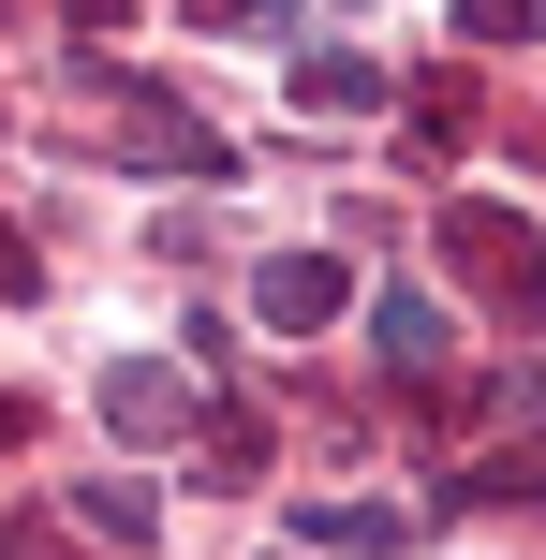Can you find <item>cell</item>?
<instances>
[{
	"label": "cell",
	"mask_w": 546,
	"mask_h": 560,
	"mask_svg": "<svg viewBox=\"0 0 546 560\" xmlns=\"http://www.w3.org/2000/svg\"><path fill=\"white\" fill-rule=\"evenodd\" d=\"M370 354H384V369H414V384H429V369L458 354V310H443L429 280H384V295H370Z\"/></svg>",
	"instance_id": "6da1fadb"
},
{
	"label": "cell",
	"mask_w": 546,
	"mask_h": 560,
	"mask_svg": "<svg viewBox=\"0 0 546 560\" xmlns=\"http://www.w3.org/2000/svg\"><path fill=\"white\" fill-rule=\"evenodd\" d=\"M104 428L118 443H177V428H193V384H177L163 354H118L104 369Z\"/></svg>",
	"instance_id": "7a4b0ae2"
},
{
	"label": "cell",
	"mask_w": 546,
	"mask_h": 560,
	"mask_svg": "<svg viewBox=\"0 0 546 560\" xmlns=\"http://www.w3.org/2000/svg\"><path fill=\"white\" fill-rule=\"evenodd\" d=\"M443 252H458L473 280H488L502 310H532V295H546V266H532V236L502 222V207H458V222H443Z\"/></svg>",
	"instance_id": "3957f363"
},
{
	"label": "cell",
	"mask_w": 546,
	"mask_h": 560,
	"mask_svg": "<svg viewBox=\"0 0 546 560\" xmlns=\"http://www.w3.org/2000/svg\"><path fill=\"white\" fill-rule=\"evenodd\" d=\"M340 295H355L340 252H266V266H252V310H266V325H325Z\"/></svg>",
	"instance_id": "277c9868"
},
{
	"label": "cell",
	"mask_w": 546,
	"mask_h": 560,
	"mask_svg": "<svg viewBox=\"0 0 546 560\" xmlns=\"http://www.w3.org/2000/svg\"><path fill=\"white\" fill-rule=\"evenodd\" d=\"M414 532H429V502H311V546H340V560H384Z\"/></svg>",
	"instance_id": "5b68a950"
},
{
	"label": "cell",
	"mask_w": 546,
	"mask_h": 560,
	"mask_svg": "<svg viewBox=\"0 0 546 560\" xmlns=\"http://www.w3.org/2000/svg\"><path fill=\"white\" fill-rule=\"evenodd\" d=\"M295 104H311V118H370V104H384V74H370L355 45H311V59H295Z\"/></svg>",
	"instance_id": "8992f818"
},
{
	"label": "cell",
	"mask_w": 546,
	"mask_h": 560,
	"mask_svg": "<svg viewBox=\"0 0 546 560\" xmlns=\"http://www.w3.org/2000/svg\"><path fill=\"white\" fill-rule=\"evenodd\" d=\"M74 516H89L104 546H163V502H148L133 472H89V487H74Z\"/></svg>",
	"instance_id": "52a82bcc"
},
{
	"label": "cell",
	"mask_w": 546,
	"mask_h": 560,
	"mask_svg": "<svg viewBox=\"0 0 546 560\" xmlns=\"http://www.w3.org/2000/svg\"><path fill=\"white\" fill-rule=\"evenodd\" d=\"M458 30H473V45H532L546 0H458Z\"/></svg>",
	"instance_id": "ba28073f"
},
{
	"label": "cell",
	"mask_w": 546,
	"mask_h": 560,
	"mask_svg": "<svg viewBox=\"0 0 546 560\" xmlns=\"http://www.w3.org/2000/svg\"><path fill=\"white\" fill-rule=\"evenodd\" d=\"M30 295H45V266H30V236L0 222V310H30Z\"/></svg>",
	"instance_id": "9c48e42d"
},
{
	"label": "cell",
	"mask_w": 546,
	"mask_h": 560,
	"mask_svg": "<svg viewBox=\"0 0 546 560\" xmlns=\"http://www.w3.org/2000/svg\"><path fill=\"white\" fill-rule=\"evenodd\" d=\"M207 30H281V0H207Z\"/></svg>",
	"instance_id": "30bf717a"
},
{
	"label": "cell",
	"mask_w": 546,
	"mask_h": 560,
	"mask_svg": "<svg viewBox=\"0 0 546 560\" xmlns=\"http://www.w3.org/2000/svg\"><path fill=\"white\" fill-rule=\"evenodd\" d=\"M15 428H30V398H0V443H15Z\"/></svg>",
	"instance_id": "8fae6325"
}]
</instances>
